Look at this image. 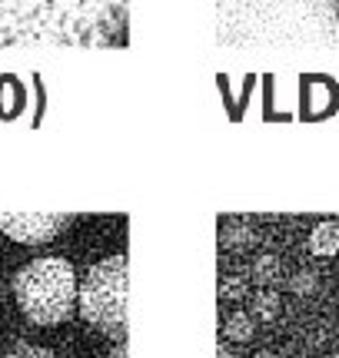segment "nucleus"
<instances>
[{
  "mask_svg": "<svg viewBox=\"0 0 339 358\" xmlns=\"http://www.w3.org/2000/svg\"><path fill=\"white\" fill-rule=\"evenodd\" d=\"M216 43L226 53L339 47V0H216Z\"/></svg>",
  "mask_w": 339,
  "mask_h": 358,
  "instance_id": "1",
  "label": "nucleus"
},
{
  "mask_svg": "<svg viewBox=\"0 0 339 358\" xmlns=\"http://www.w3.org/2000/svg\"><path fill=\"white\" fill-rule=\"evenodd\" d=\"M127 0H0V47H123Z\"/></svg>",
  "mask_w": 339,
  "mask_h": 358,
  "instance_id": "2",
  "label": "nucleus"
},
{
  "mask_svg": "<svg viewBox=\"0 0 339 358\" xmlns=\"http://www.w3.org/2000/svg\"><path fill=\"white\" fill-rule=\"evenodd\" d=\"M77 272L60 256L34 259L13 279L17 306L37 325H57L70 319V312L77 306Z\"/></svg>",
  "mask_w": 339,
  "mask_h": 358,
  "instance_id": "3",
  "label": "nucleus"
},
{
  "mask_svg": "<svg viewBox=\"0 0 339 358\" xmlns=\"http://www.w3.org/2000/svg\"><path fill=\"white\" fill-rule=\"evenodd\" d=\"M80 315L93 329L123 338L127 332V256H110L87 272L77 289Z\"/></svg>",
  "mask_w": 339,
  "mask_h": 358,
  "instance_id": "4",
  "label": "nucleus"
},
{
  "mask_svg": "<svg viewBox=\"0 0 339 358\" xmlns=\"http://www.w3.org/2000/svg\"><path fill=\"white\" fill-rule=\"evenodd\" d=\"M74 222V216H47V213H20V216H0V229L17 243H50Z\"/></svg>",
  "mask_w": 339,
  "mask_h": 358,
  "instance_id": "5",
  "label": "nucleus"
},
{
  "mask_svg": "<svg viewBox=\"0 0 339 358\" xmlns=\"http://www.w3.org/2000/svg\"><path fill=\"white\" fill-rule=\"evenodd\" d=\"M306 249L319 259H329L339 252V222H316L306 236Z\"/></svg>",
  "mask_w": 339,
  "mask_h": 358,
  "instance_id": "6",
  "label": "nucleus"
},
{
  "mask_svg": "<svg viewBox=\"0 0 339 358\" xmlns=\"http://www.w3.org/2000/svg\"><path fill=\"white\" fill-rule=\"evenodd\" d=\"M279 259L273 256V252H256V256H249V272L247 279L256 282V285H273L276 279H279Z\"/></svg>",
  "mask_w": 339,
  "mask_h": 358,
  "instance_id": "7",
  "label": "nucleus"
},
{
  "mask_svg": "<svg viewBox=\"0 0 339 358\" xmlns=\"http://www.w3.org/2000/svg\"><path fill=\"white\" fill-rule=\"evenodd\" d=\"M289 292L293 295H313L319 289V275H316L313 268H300V272H293L289 275Z\"/></svg>",
  "mask_w": 339,
  "mask_h": 358,
  "instance_id": "8",
  "label": "nucleus"
},
{
  "mask_svg": "<svg viewBox=\"0 0 339 358\" xmlns=\"http://www.w3.org/2000/svg\"><path fill=\"white\" fill-rule=\"evenodd\" d=\"M4 358H53L47 348H37V345H17L13 352H7Z\"/></svg>",
  "mask_w": 339,
  "mask_h": 358,
  "instance_id": "9",
  "label": "nucleus"
},
{
  "mask_svg": "<svg viewBox=\"0 0 339 358\" xmlns=\"http://www.w3.org/2000/svg\"><path fill=\"white\" fill-rule=\"evenodd\" d=\"M110 358H127V345H123V342H120V345L113 348V352H110Z\"/></svg>",
  "mask_w": 339,
  "mask_h": 358,
  "instance_id": "10",
  "label": "nucleus"
},
{
  "mask_svg": "<svg viewBox=\"0 0 339 358\" xmlns=\"http://www.w3.org/2000/svg\"><path fill=\"white\" fill-rule=\"evenodd\" d=\"M253 358H279L276 352H270V348H260V352H253Z\"/></svg>",
  "mask_w": 339,
  "mask_h": 358,
  "instance_id": "11",
  "label": "nucleus"
},
{
  "mask_svg": "<svg viewBox=\"0 0 339 358\" xmlns=\"http://www.w3.org/2000/svg\"><path fill=\"white\" fill-rule=\"evenodd\" d=\"M329 358H339V352H333V355H329Z\"/></svg>",
  "mask_w": 339,
  "mask_h": 358,
  "instance_id": "12",
  "label": "nucleus"
}]
</instances>
